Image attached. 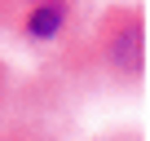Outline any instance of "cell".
Here are the masks:
<instances>
[{"label": "cell", "instance_id": "6da1fadb", "mask_svg": "<svg viewBox=\"0 0 150 141\" xmlns=\"http://www.w3.org/2000/svg\"><path fill=\"white\" fill-rule=\"evenodd\" d=\"M97 44H102V62L124 80H137L146 70V22L137 9H115L102 31H97Z\"/></svg>", "mask_w": 150, "mask_h": 141}, {"label": "cell", "instance_id": "7a4b0ae2", "mask_svg": "<svg viewBox=\"0 0 150 141\" xmlns=\"http://www.w3.org/2000/svg\"><path fill=\"white\" fill-rule=\"evenodd\" d=\"M71 22V0H35L27 13H18V31L31 44H53Z\"/></svg>", "mask_w": 150, "mask_h": 141}]
</instances>
